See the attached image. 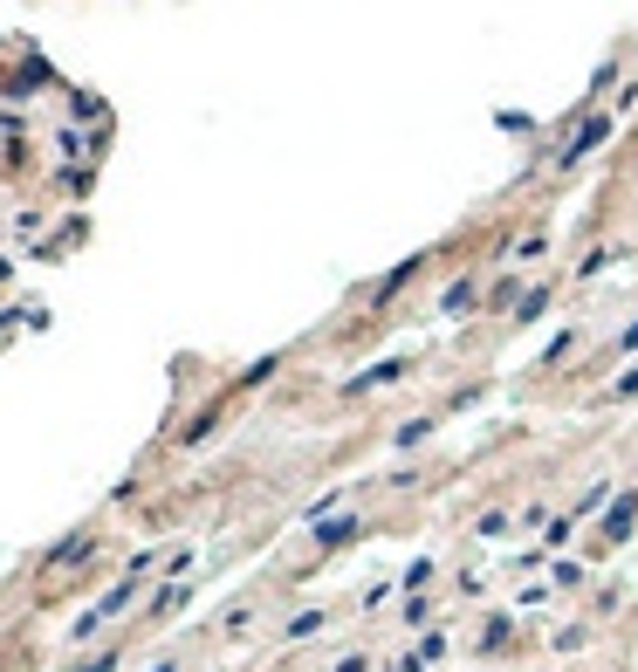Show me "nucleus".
<instances>
[{"label":"nucleus","mask_w":638,"mask_h":672,"mask_svg":"<svg viewBox=\"0 0 638 672\" xmlns=\"http://www.w3.org/2000/svg\"><path fill=\"white\" fill-rule=\"evenodd\" d=\"M631 522H638V494H631L625 508H611V515H605V542H625V535H631Z\"/></svg>","instance_id":"obj_1"},{"label":"nucleus","mask_w":638,"mask_h":672,"mask_svg":"<svg viewBox=\"0 0 638 672\" xmlns=\"http://www.w3.org/2000/svg\"><path fill=\"white\" fill-rule=\"evenodd\" d=\"M426 432H432V419H412V425H398V447H419Z\"/></svg>","instance_id":"obj_2"},{"label":"nucleus","mask_w":638,"mask_h":672,"mask_svg":"<svg viewBox=\"0 0 638 672\" xmlns=\"http://www.w3.org/2000/svg\"><path fill=\"white\" fill-rule=\"evenodd\" d=\"M625 350H638V323H631V330L618 337V358H625Z\"/></svg>","instance_id":"obj_3"},{"label":"nucleus","mask_w":638,"mask_h":672,"mask_svg":"<svg viewBox=\"0 0 638 672\" xmlns=\"http://www.w3.org/2000/svg\"><path fill=\"white\" fill-rule=\"evenodd\" d=\"M618 399H638V371H631V378H625V384H618Z\"/></svg>","instance_id":"obj_4"}]
</instances>
